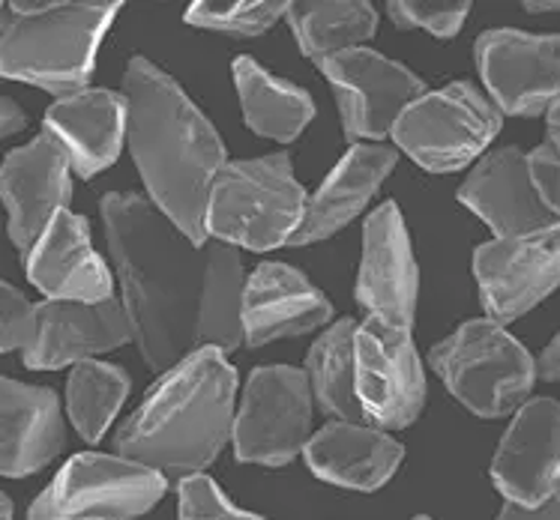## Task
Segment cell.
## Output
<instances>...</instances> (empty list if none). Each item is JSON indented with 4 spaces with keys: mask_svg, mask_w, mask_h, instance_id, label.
<instances>
[{
    "mask_svg": "<svg viewBox=\"0 0 560 520\" xmlns=\"http://www.w3.org/2000/svg\"><path fill=\"white\" fill-rule=\"evenodd\" d=\"M105 237L124 284L132 341L150 371L186 356L243 344V260L219 239L195 246L144 194L108 192L100 201Z\"/></svg>",
    "mask_w": 560,
    "mask_h": 520,
    "instance_id": "6da1fadb",
    "label": "cell"
},
{
    "mask_svg": "<svg viewBox=\"0 0 560 520\" xmlns=\"http://www.w3.org/2000/svg\"><path fill=\"white\" fill-rule=\"evenodd\" d=\"M126 138L148 201L195 246L207 243V198L225 168V144L217 126L198 111L184 87L132 57L124 72Z\"/></svg>",
    "mask_w": 560,
    "mask_h": 520,
    "instance_id": "7a4b0ae2",
    "label": "cell"
},
{
    "mask_svg": "<svg viewBox=\"0 0 560 520\" xmlns=\"http://www.w3.org/2000/svg\"><path fill=\"white\" fill-rule=\"evenodd\" d=\"M237 371L225 351L205 347L153 383L141 407L115 434L126 461L148 470L195 475L213 464L234 428Z\"/></svg>",
    "mask_w": 560,
    "mask_h": 520,
    "instance_id": "3957f363",
    "label": "cell"
},
{
    "mask_svg": "<svg viewBox=\"0 0 560 520\" xmlns=\"http://www.w3.org/2000/svg\"><path fill=\"white\" fill-rule=\"evenodd\" d=\"M124 3H12L0 34V75L69 96L91 81L96 51Z\"/></svg>",
    "mask_w": 560,
    "mask_h": 520,
    "instance_id": "277c9868",
    "label": "cell"
},
{
    "mask_svg": "<svg viewBox=\"0 0 560 520\" xmlns=\"http://www.w3.org/2000/svg\"><path fill=\"white\" fill-rule=\"evenodd\" d=\"M303 210L306 192L288 153L225 162L207 198V237L231 249H279L294 237Z\"/></svg>",
    "mask_w": 560,
    "mask_h": 520,
    "instance_id": "5b68a950",
    "label": "cell"
},
{
    "mask_svg": "<svg viewBox=\"0 0 560 520\" xmlns=\"http://www.w3.org/2000/svg\"><path fill=\"white\" fill-rule=\"evenodd\" d=\"M429 363L458 404L482 418L510 416L537 383V363L525 344L489 317L462 323L432 347Z\"/></svg>",
    "mask_w": 560,
    "mask_h": 520,
    "instance_id": "8992f818",
    "label": "cell"
},
{
    "mask_svg": "<svg viewBox=\"0 0 560 520\" xmlns=\"http://www.w3.org/2000/svg\"><path fill=\"white\" fill-rule=\"evenodd\" d=\"M498 132L501 111L492 99L470 81H453L408 105L389 135L420 168L450 174L470 165Z\"/></svg>",
    "mask_w": 560,
    "mask_h": 520,
    "instance_id": "52a82bcc",
    "label": "cell"
},
{
    "mask_svg": "<svg viewBox=\"0 0 560 520\" xmlns=\"http://www.w3.org/2000/svg\"><path fill=\"white\" fill-rule=\"evenodd\" d=\"M165 475L120 454L84 452L69 458L36 497L27 520H132L165 494Z\"/></svg>",
    "mask_w": 560,
    "mask_h": 520,
    "instance_id": "ba28073f",
    "label": "cell"
},
{
    "mask_svg": "<svg viewBox=\"0 0 560 520\" xmlns=\"http://www.w3.org/2000/svg\"><path fill=\"white\" fill-rule=\"evenodd\" d=\"M310 377L291 365L255 368L234 413V454L243 464L285 466L312 437Z\"/></svg>",
    "mask_w": 560,
    "mask_h": 520,
    "instance_id": "9c48e42d",
    "label": "cell"
},
{
    "mask_svg": "<svg viewBox=\"0 0 560 520\" xmlns=\"http://www.w3.org/2000/svg\"><path fill=\"white\" fill-rule=\"evenodd\" d=\"M357 401L372 428H408L423 413L425 377L411 329L366 317L354 335Z\"/></svg>",
    "mask_w": 560,
    "mask_h": 520,
    "instance_id": "30bf717a",
    "label": "cell"
},
{
    "mask_svg": "<svg viewBox=\"0 0 560 520\" xmlns=\"http://www.w3.org/2000/svg\"><path fill=\"white\" fill-rule=\"evenodd\" d=\"M318 69L336 91L348 141L372 138L377 144L393 132L405 108L425 93L420 75L372 48L332 55L320 60Z\"/></svg>",
    "mask_w": 560,
    "mask_h": 520,
    "instance_id": "8fae6325",
    "label": "cell"
},
{
    "mask_svg": "<svg viewBox=\"0 0 560 520\" xmlns=\"http://www.w3.org/2000/svg\"><path fill=\"white\" fill-rule=\"evenodd\" d=\"M474 275L489 320L503 327L527 315L560 287V225L482 243L474 251Z\"/></svg>",
    "mask_w": 560,
    "mask_h": 520,
    "instance_id": "7c38bea8",
    "label": "cell"
},
{
    "mask_svg": "<svg viewBox=\"0 0 560 520\" xmlns=\"http://www.w3.org/2000/svg\"><path fill=\"white\" fill-rule=\"evenodd\" d=\"M474 55L501 114L537 117L560 99V34L498 27L477 39Z\"/></svg>",
    "mask_w": 560,
    "mask_h": 520,
    "instance_id": "4fadbf2b",
    "label": "cell"
},
{
    "mask_svg": "<svg viewBox=\"0 0 560 520\" xmlns=\"http://www.w3.org/2000/svg\"><path fill=\"white\" fill-rule=\"evenodd\" d=\"M69 170L67 150L48 132L3 158L0 201L7 206V234L22 255L34 249L60 210H69Z\"/></svg>",
    "mask_w": 560,
    "mask_h": 520,
    "instance_id": "5bb4252c",
    "label": "cell"
},
{
    "mask_svg": "<svg viewBox=\"0 0 560 520\" xmlns=\"http://www.w3.org/2000/svg\"><path fill=\"white\" fill-rule=\"evenodd\" d=\"M492 482L506 503L542 506L560 485V401L530 398L515 410L492 461Z\"/></svg>",
    "mask_w": 560,
    "mask_h": 520,
    "instance_id": "9a60e30c",
    "label": "cell"
},
{
    "mask_svg": "<svg viewBox=\"0 0 560 520\" xmlns=\"http://www.w3.org/2000/svg\"><path fill=\"white\" fill-rule=\"evenodd\" d=\"M357 303L369 317L411 329L420 294V270L399 206H375L363 227V260L357 272Z\"/></svg>",
    "mask_w": 560,
    "mask_h": 520,
    "instance_id": "2e32d148",
    "label": "cell"
},
{
    "mask_svg": "<svg viewBox=\"0 0 560 520\" xmlns=\"http://www.w3.org/2000/svg\"><path fill=\"white\" fill-rule=\"evenodd\" d=\"M132 341L124 303H67L48 299L34 306V339L24 351V365L34 371H58L63 365L88 363L100 353L117 351Z\"/></svg>",
    "mask_w": 560,
    "mask_h": 520,
    "instance_id": "e0dca14e",
    "label": "cell"
},
{
    "mask_svg": "<svg viewBox=\"0 0 560 520\" xmlns=\"http://www.w3.org/2000/svg\"><path fill=\"white\" fill-rule=\"evenodd\" d=\"M332 317L330 299L324 291L288 263H258L243 282L241 327L249 347L270 341L298 339L324 327Z\"/></svg>",
    "mask_w": 560,
    "mask_h": 520,
    "instance_id": "ac0fdd59",
    "label": "cell"
},
{
    "mask_svg": "<svg viewBox=\"0 0 560 520\" xmlns=\"http://www.w3.org/2000/svg\"><path fill=\"white\" fill-rule=\"evenodd\" d=\"M458 201L480 215L494 237H525L560 225L558 215L542 204L530 180L527 153L518 147H501L480 158V165L462 182Z\"/></svg>",
    "mask_w": 560,
    "mask_h": 520,
    "instance_id": "d6986e66",
    "label": "cell"
},
{
    "mask_svg": "<svg viewBox=\"0 0 560 520\" xmlns=\"http://www.w3.org/2000/svg\"><path fill=\"white\" fill-rule=\"evenodd\" d=\"M24 270L36 291L48 299L67 303H103L112 299V272L91 243L84 215L60 210L46 234L24 255Z\"/></svg>",
    "mask_w": 560,
    "mask_h": 520,
    "instance_id": "ffe728a7",
    "label": "cell"
},
{
    "mask_svg": "<svg viewBox=\"0 0 560 520\" xmlns=\"http://www.w3.org/2000/svg\"><path fill=\"white\" fill-rule=\"evenodd\" d=\"M46 132L67 150L72 170L91 180L120 156L126 138L124 93L84 87L60 96L46 111Z\"/></svg>",
    "mask_w": 560,
    "mask_h": 520,
    "instance_id": "44dd1931",
    "label": "cell"
},
{
    "mask_svg": "<svg viewBox=\"0 0 560 520\" xmlns=\"http://www.w3.org/2000/svg\"><path fill=\"white\" fill-rule=\"evenodd\" d=\"M58 395L46 386L0 377V475L39 473L63 449Z\"/></svg>",
    "mask_w": 560,
    "mask_h": 520,
    "instance_id": "7402d4cb",
    "label": "cell"
},
{
    "mask_svg": "<svg viewBox=\"0 0 560 520\" xmlns=\"http://www.w3.org/2000/svg\"><path fill=\"white\" fill-rule=\"evenodd\" d=\"M396 162H399V153L393 147L354 144L339 158L330 177L320 182L318 192L306 198L303 222L294 231V237L288 239V246H312L339 234L354 215L363 213V206L375 198L381 182L396 168Z\"/></svg>",
    "mask_w": 560,
    "mask_h": 520,
    "instance_id": "603a6c76",
    "label": "cell"
},
{
    "mask_svg": "<svg viewBox=\"0 0 560 520\" xmlns=\"http://www.w3.org/2000/svg\"><path fill=\"white\" fill-rule=\"evenodd\" d=\"M306 464L320 482L351 487V491H377L399 470L405 449L387 430L351 422H330L306 442Z\"/></svg>",
    "mask_w": 560,
    "mask_h": 520,
    "instance_id": "cb8c5ba5",
    "label": "cell"
},
{
    "mask_svg": "<svg viewBox=\"0 0 560 520\" xmlns=\"http://www.w3.org/2000/svg\"><path fill=\"white\" fill-rule=\"evenodd\" d=\"M234 84H237V96H241L243 120L255 135L288 144L315 117V103L310 93L291 81L270 75L252 57L243 55L234 60Z\"/></svg>",
    "mask_w": 560,
    "mask_h": 520,
    "instance_id": "d4e9b609",
    "label": "cell"
},
{
    "mask_svg": "<svg viewBox=\"0 0 560 520\" xmlns=\"http://www.w3.org/2000/svg\"><path fill=\"white\" fill-rule=\"evenodd\" d=\"M285 22L300 51L315 63L351 48H363L377 31V12L366 0H298L288 3Z\"/></svg>",
    "mask_w": 560,
    "mask_h": 520,
    "instance_id": "484cf974",
    "label": "cell"
},
{
    "mask_svg": "<svg viewBox=\"0 0 560 520\" xmlns=\"http://www.w3.org/2000/svg\"><path fill=\"white\" fill-rule=\"evenodd\" d=\"M354 335L357 320L342 317L312 344L306 359V377H310L312 401L318 404L324 416L351 425H366V416L357 401L354 383Z\"/></svg>",
    "mask_w": 560,
    "mask_h": 520,
    "instance_id": "4316f807",
    "label": "cell"
},
{
    "mask_svg": "<svg viewBox=\"0 0 560 520\" xmlns=\"http://www.w3.org/2000/svg\"><path fill=\"white\" fill-rule=\"evenodd\" d=\"M129 386L132 383L120 365L96 363V359L72 365L67 380V410L69 422L84 440H103L108 425L115 422L117 410L124 407Z\"/></svg>",
    "mask_w": 560,
    "mask_h": 520,
    "instance_id": "83f0119b",
    "label": "cell"
},
{
    "mask_svg": "<svg viewBox=\"0 0 560 520\" xmlns=\"http://www.w3.org/2000/svg\"><path fill=\"white\" fill-rule=\"evenodd\" d=\"M285 0H231V3L198 0L186 10V22L213 34L261 36L279 19H285Z\"/></svg>",
    "mask_w": 560,
    "mask_h": 520,
    "instance_id": "f1b7e54d",
    "label": "cell"
},
{
    "mask_svg": "<svg viewBox=\"0 0 560 520\" xmlns=\"http://www.w3.org/2000/svg\"><path fill=\"white\" fill-rule=\"evenodd\" d=\"M389 19L401 31H429L438 39H453L468 19V0H389Z\"/></svg>",
    "mask_w": 560,
    "mask_h": 520,
    "instance_id": "f546056e",
    "label": "cell"
},
{
    "mask_svg": "<svg viewBox=\"0 0 560 520\" xmlns=\"http://www.w3.org/2000/svg\"><path fill=\"white\" fill-rule=\"evenodd\" d=\"M177 515L180 520H264L252 511L231 506L210 475H184L177 485Z\"/></svg>",
    "mask_w": 560,
    "mask_h": 520,
    "instance_id": "4dcf8cb0",
    "label": "cell"
},
{
    "mask_svg": "<svg viewBox=\"0 0 560 520\" xmlns=\"http://www.w3.org/2000/svg\"><path fill=\"white\" fill-rule=\"evenodd\" d=\"M31 339H34V306L22 291L0 282V353H24Z\"/></svg>",
    "mask_w": 560,
    "mask_h": 520,
    "instance_id": "1f68e13d",
    "label": "cell"
},
{
    "mask_svg": "<svg viewBox=\"0 0 560 520\" xmlns=\"http://www.w3.org/2000/svg\"><path fill=\"white\" fill-rule=\"evenodd\" d=\"M527 168L542 204L560 218V153L551 144H539L527 153Z\"/></svg>",
    "mask_w": 560,
    "mask_h": 520,
    "instance_id": "d6a6232c",
    "label": "cell"
},
{
    "mask_svg": "<svg viewBox=\"0 0 560 520\" xmlns=\"http://www.w3.org/2000/svg\"><path fill=\"white\" fill-rule=\"evenodd\" d=\"M498 520H560V491L555 497H549L542 506L525 509V506H515V503H503Z\"/></svg>",
    "mask_w": 560,
    "mask_h": 520,
    "instance_id": "836d02e7",
    "label": "cell"
},
{
    "mask_svg": "<svg viewBox=\"0 0 560 520\" xmlns=\"http://www.w3.org/2000/svg\"><path fill=\"white\" fill-rule=\"evenodd\" d=\"M24 111L19 105L7 99V96H0V138L15 135V132H22L24 129Z\"/></svg>",
    "mask_w": 560,
    "mask_h": 520,
    "instance_id": "e575fe53",
    "label": "cell"
},
{
    "mask_svg": "<svg viewBox=\"0 0 560 520\" xmlns=\"http://www.w3.org/2000/svg\"><path fill=\"white\" fill-rule=\"evenodd\" d=\"M537 377L549 380V383H560V335L539 356Z\"/></svg>",
    "mask_w": 560,
    "mask_h": 520,
    "instance_id": "d590c367",
    "label": "cell"
},
{
    "mask_svg": "<svg viewBox=\"0 0 560 520\" xmlns=\"http://www.w3.org/2000/svg\"><path fill=\"white\" fill-rule=\"evenodd\" d=\"M546 126H549V141H546V144H551V147L560 153V99L549 108V120H546Z\"/></svg>",
    "mask_w": 560,
    "mask_h": 520,
    "instance_id": "8d00e7d4",
    "label": "cell"
},
{
    "mask_svg": "<svg viewBox=\"0 0 560 520\" xmlns=\"http://www.w3.org/2000/svg\"><path fill=\"white\" fill-rule=\"evenodd\" d=\"M527 12H560V0H527Z\"/></svg>",
    "mask_w": 560,
    "mask_h": 520,
    "instance_id": "74e56055",
    "label": "cell"
},
{
    "mask_svg": "<svg viewBox=\"0 0 560 520\" xmlns=\"http://www.w3.org/2000/svg\"><path fill=\"white\" fill-rule=\"evenodd\" d=\"M0 520H12V499L0 491Z\"/></svg>",
    "mask_w": 560,
    "mask_h": 520,
    "instance_id": "f35d334b",
    "label": "cell"
},
{
    "mask_svg": "<svg viewBox=\"0 0 560 520\" xmlns=\"http://www.w3.org/2000/svg\"><path fill=\"white\" fill-rule=\"evenodd\" d=\"M3 24H7V10H3V3H0V34H3Z\"/></svg>",
    "mask_w": 560,
    "mask_h": 520,
    "instance_id": "ab89813d",
    "label": "cell"
},
{
    "mask_svg": "<svg viewBox=\"0 0 560 520\" xmlns=\"http://www.w3.org/2000/svg\"><path fill=\"white\" fill-rule=\"evenodd\" d=\"M413 520H432V518H425V515H420V518H413Z\"/></svg>",
    "mask_w": 560,
    "mask_h": 520,
    "instance_id": "60d3db41",
    "label": "cell"
}]
</instances>
